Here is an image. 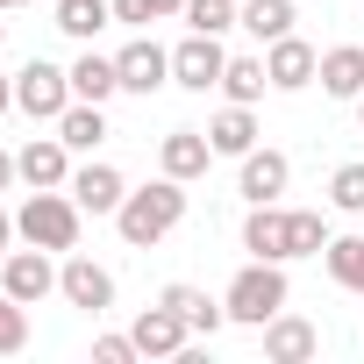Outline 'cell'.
<instances>
[{
	"mask_svg": "<svg viewBox=\"0 0 364 364\" xmlns=\"http://www.w3.org/2000/svg\"><path fill=\"white\" fill-rule=\"evenodd\" d=\"M286 229H293V257H321L328 250V222L314 208H286Z\"/></svg>",
	"mask_w": 364,
	"mask_h": 364,
	"instance_id": "484cf974",
	"label": "cell"
},
{
	"mask_svg": "<svg viewBox=\"0 0 364 364\" xmlns=\"http://www.w3.org/2000/svg\"><path fill=\"white\" fill-rule=\"evenodd\" d=\"M107 22H114V0H58V29L79 43H93Z\"/></svg>",
	"mask_w": 364,
	"mask_h": 364,
	"instance_id": "603a6c76",
	"label": "cell"
},
{
	"mask_svg": "<svg viewBox=\"0 0 364 364\" xmlns=\"http://www.w3.org/2000/svg\"><path fill=\"white\" fill-rule=\"evenodd\" d=\"M314 350H321V328H314V321H300V314H286V307L264 321V357H272V364H307Z\"/></svg>",
	"mask_w": 364,
	"mask_h": 364,
	"instance_id": "7c38bea8",
	"label": "cell"
},
{
	"mask_svg": "<svg viewBox=\"0 0 364 364\" xmlns=\"http://www.w3.org/2000/svg\"><path fill=\"white\" fill-rule=\"evenodd\" d=\"M8 107H15V79H8V72H0V114H8Z\"/></svg>",
	"mask_w": 364,
	"mask_h": 364,
	"instance_id": "836d02e7",
	"label": "cell"
},
{
	"mask_svg": "<svg viewBox=\"0 0 364 364\" xmlns=\"http://www.w3.org/2000/svg\"><path fill=\"white\" fill-rule=\"evenodd\" d=\"M178 222H186V178H150L143 193H129L122 208H114V229H122V243L129 250H150V243H164Z\"/></svg>",
	"mask_w": 364,
	"mask_h": 364,
	"instance_id": "6da1fadb",
	"label": "cell"
},
{
	"mask_svg": "<svg viewBox=\"0 0 364 364\" xmlns=\"http://www.w3.org/2000/svg\"><path fill=\"white\" fill-rule=\"evenodd\" d=\"M357 122H364V93H357Z\"/></svg>",
	"mask_w": 364,
	"mask_h": 364,
	"instance_id": "d590c367",
	"label": "cell"
},
{
	"mask_svg": "<svg viewBox=\"0 0 364 364\" xmlns=\"http://www.w3.org/2000/svg\"><path fill=\"white\" fill-rule=\"evenodd\" d=\"M157 300L186 314V328H193V336H215V328L229 321V307H222V300H208V293H200V286H186V279H178V286H164Z\"/></svg>",
	"mask_w": 364,
	"mask_h": 364,
	"instance_id": "ffe728a7",
	"label": "cell"
},
{
	"mask_svg": "<svg viewBox=\"0 0 364 364\" xmlns=\"http://www.w3.org/2000/svg\"><path fill=\"white\" fill-rule=\"evenodd\" d=\"M157 15H186V0H114V22H129V29H143Z\"/></svg>",
	"mask_w": 364,
	"mask_h": 364,
	"instance_id": "f546056e",
	"label": "cell"
},
{
	"mask_svg": "<svg viewBox=\"0 0 364 364\" xmlns=\"http://www.w3.org/2000/svg\"><path fill=\"white\" fill-rule=\"evenodd\" d=\"M222 72H229V50H222V36H186L171 50V86H186V93H208V86H222Z\"/></svg>",
	"mask_w": 364,
	"mask_h": 364,
	"instance_id": "5b68a950",
	"label": "cell"
},
{
	"mask_svg": "<svg viewBox=\"0 0 364 364\" xmlns=\"http://www.w3.org/2000/svg\"><path fill=\"white\" fill-rule=\"evenodd\" d=\"M129 336H136V350H143V357H186V343H193L186 314H178V307H164V300H157V307H143Z\"/></svg>",
	"mask_w": 364,
	"mask_h": 364,
	"instance_id": "ba28073f",
	"label": "cell"
},
{
	"mask_svg": "<svg viewBox=\"0 0 364 364\" xmlns=\"http://www.w3.org/2000/svg\"><path fill=\"white\" fill-rule=\"evenodd\" d=\"M222 307H229V321H250V328H264V321L286 307V264H272V257H250V264L229 279Z\"/></svg>",
	"mask_w": 364,
	"mask_h": 364,
	"instance_id": "3957f363",
	"label": "cell"
},
{
	"mask_svg": "<svg viewBox=\"0 0 364 364\" xmlns=\"http://www.w3.org/2000/svg\"><path fill=\"white\" fill-rule=\"evenodd\" d=\"M0 286H8L22 307H36V300H50L58 293V264H50V250H8V257H0Z\"/></svg>",
	"mask_w": 364,
	"mask_h": 364,
	"instance_id": "52a82bcc",
	"label": "cell"
},
{
	"mask_svg": "<svg viewBox=\"0 0 364 364\" xmlns=\"http://www.w3.org/2000/svg\"><path fill=\"white\" fill-rule=\"evenodd\" d=\"M208 143H215V157H243V150H257V114H250L243 100H229V107L208 122Z\"/></svg>",
	"mask_w": 364,
	"mask_h": 364,
	"instance_id": "e0dca14e",
	"label": "cell"
},
{
	"mask_svg": "<svg viewBox=\"0 0 364 364\" xmlns=\"http://www.w3.org/2000/svg\"><path fill=\"white\" fill-rule=\"evenodd\" d=\"M15 178H22V171H15V157H8V150H0V193H8V186H15Z\"/></svg>",
	"mask_w": 364,
	"mask_h": 364,
	"instance_id": "1f68e13d",
	"label": "cell"
},
{
	"mask_svg": "<svg viewBox=\"0 0 364 364\" xmlns=\"http://www.w3.org/2000/svg\"><path fill=\"white\" fill-rule=\"evenodd\" d=\"M58 293H65V307H79V314H107V307H114V272H100L93 257H72V250H65Z\"/></svg>",
	"mask_w": 364,
	"mask_h": 364,
	"instance_id": "8992f818",
	"label": "cell"
},
{
	"mask_svg": "<svg viewBox=\"0 0 364 364\" xmlns=\"http://www.w3.org/2000/svg\"><path fill=\"white\" fill-rule=\"evenodd\" d=\"M328 200H336L343 215H364V164H336V178H328Z\"/></svg>",
	"mask_w": 364,
	"mask_h": 364,
	"instance_id": "f1b7e54d",
	"label": "cell"
},
{
	"mask_svg": "<svg viewBox=\"0 0 364 364\" xmlns=\"http://www.w3.org/2000/svg\"><path fill=\"white\" fill-rule=\"evenodd\" d=\"M79 200H72V186H36L29 200H22V215H15V236L22 243H36V250H79Z\"/></svg>",
	"mask_w": 364,
	"mask_h": 364,
	"instance_id": "7a4b0ae2",
	"label": "cell"
},
{
	"mask_svg": "<svg viewBox=\"0 0 364 364\" xmlns=\"http://www.w3.org/2000/svg\"><path fill=\"white\" fill-rule=\"evenodd\" d=\"M72 200H79L86 215H114V208L129 200V178H122L114 164H79V171H72Z\"/></svg>",
	"mask_w": 364,
	"mask_h": 364,
	"instance_id": "4fadbf2b",
	"label": "cell"
},
{
	"mask_svg": "<svg viewBox=\"0 0 364 364\" xmlns=\"http://www.w3.org/2000/svg\"><path fill=\"white\" fill-rule=\"evenodd\" d=\"M15 171L29 178V193H36V186H72V143H65V136H36V143H22Z\"/></svg>",
	"mask_w": 364,
	"mask_h": 364,
	"instance_id": "8fae6325",
	"label": "cell"
},
{
	"mask_svg": "<svg viewBox=\"0 0 364 364\" xmlns=\"http://www.w3.org/2000/svg\"><path fill=\"white\" fill-rule=\"evenodd\" d=\"M264 72H272L279 93H300V86L321 79V50L300 43V36H279V43H264Z\"/></svg>",
	"mask_w": 364,
	"mask_h": 364,
	"instance_id": "30bf717a",
	"label": "cell"
},
{
	"mask_svg": "<svg viewBox=\"0 0 364 364\" xmlns=\"http://www.w3.org/2000/svg\"><path fill=\"white\" fill-rule=\"evenodd\" d=\"M8 243H15V215L0 208V257H8Z\"/></svg>",
	"mask_w": 364,
	"mask_h": 364,
	"instance_id": "d6a6232c",
	"label": "cell"
},
{
	"mask_svg": "<svg viewBox=\"0 0 364 364\" xmlns=\"http://www.w3.org/2000/svg\"><path fill=\"white\" fill-rule=\"evenodd\" d=\"M243 250L250 257H272V264H286L293 257V229H286V208H250V222H243Z\"/></svg>",
	"mask_w": 364,
	"mask_h": 364,
	"instance_id": "9a60e30c",
	"label": "cell"
},
{
	"mask_svg": "<svg viewBox=\"0 0 364 364\" xmlns=\"http://www.w3.org/2000/svg\"><path fill=\"white\" fill-rule=\"evenodd\" d=\"M321 264H328V279H336L343 293H364V236H328Z\"/></svg>",
	"mask_w": 364,
	"mask_h": 364,
	"instance_id": "7402d4cb",
	"label": "cell"
},
{
	"mask_svg": "<svg viewBox=\"0 0 364 364\" xmlns=\"http://www.w3.org/2000/svg\"><path fill=\"white\" fill-rule=\"evenodd\" d=\"M22 343H29V307H22L8 286H0V357H15Z\"/></svg>",
	"mask_w": 364,
	"mask_h": 364,
	"instance_id": "83f0119b",
	"label": "cell"
},
{
	"mask_svg": "<svg viewBox=\"0 0 364 364\" xmlns=\"http://www.w3.org/2000/svg\"><path fill=\"white\" fill-rule=\"evenodd\" d=\"M72 100H79V93H72V72H58V65H43V58H29V65L15 72V107H22L29 122H58Z\"/></svg>",
	"mask_w": 364,
	"mask_h": 364,
	"instance_id": "277c9868",
	"label": "cell"
},
{
	"mask_svg": "<svg viewBox=\"0 0 364 364\" xmlns=\"http://www.w3.org/2000/svg\"><path fill=\"white\" fill-rule=\"evenodd\" d=\"M208 157H215L208 129H171V136L157 143V164H164L171 178H200V171H208Z\"/></svg>",
	"mask_w": 364,
	"mask_h": 364,
	"instance_id": "2e32d148",
	"label": "cell"
},
{
	"mask_svg": "<svg viewBox=\"0 0 364 364\" xmlns=\"http://www.w3.org/2000/svg\"><path fill=\"white\" fill-rule=\"evenodd\" d=\"M293 22H300V8H293V0H243V8H236V29H250L257 43L293 36Z\"/></svg>",
	"mask_w": 364,
	"mask_h": 364,
	"instance_id": "d6986e66",
	"label": "cell"
},
{
	"mask_svg": "<svg viewBox=\"0 0 364 364\" xmlns=\"http://www.w3.org/2000/svg\"><path fill=\"white\" fill-rule=\"evenodd\" d=\"M114 72H122V93H157L164 79H171V50H157L150 36H136V43H122L114 50Z\"/></svg>",
	"mask_w": 364,
	"mask_h": 364,
	"instance_id": "9c48e42d",
	"label": "cell"
},
{
	"mask_svg": "<svg viewBox=\"0 0 364 364\" xmlns=\"http://www.w3.org/2000/svg\"><path fill=\"white\" fill-rule=\"evenodd\" d=\"M58 136H65L72 150H93V143H107V114H100V100H72V107L58 114Z\"/></svg>",
	"mask_w": 364,
	"mask_h": 364,
	"instance_id": "44dd1931",
	"label": "cell"
},
{
	"mask_svg": "<svg viewBox=\"0 0 364 364\" xmlns=\"http://www.w3.org/2000/svg\"><path fill=\"white\" fill-rule=\"evenodd\" d=\"M129 357H143L136 336H100V343H93V364H129Z\"/></svg>",
	"mask_w": 364,
	"mask_h": 364,
	"instance_id": "4dcf8cb0",
	"label": "cell"
},
{
	"mask_svg": "<svg viewBox=\"0 0 364 364\" xmlns=\"http://www.w3.org/2000/svg\"><path fill=\"white\" fill-rule=\"evenodd\" d=\"M72 93H79V100H114V93H122L114 58H93V50H86V58L72 65Z\"/></svg>",
	"mask_w": 364,
	"mask_h": 364,
	"instance_id": "cb8c5ba5",
	"label": "cell"
},
{
	"mask_svg": "<svg viewBox=\"0 0 364 364\" xmlns=\"http://www.w3.org/2000/svg\"><path fill=\"white\" fill-rule=\"evenodd\" d=\"M286 178H293V164H286V150H243V200L250 208H264V200H279L286 193Z\"/></svg>",
	"mask_w": 364,
	"mask_h": 364,
	"instance_id": "5bb4252c",
	"label": "cell"
},
{
	"mask_svg": "<svg viewBox=\"0 0 364 364\" xmlns=\"http://www.w3.org/2000/svg\"><path fill=\"white\" fill-rule=\"evenodd\" d=\"M264 86H272V72H264V58H229V72H222V93L229 100H264Z\"/></svg>",
	"mask_w": 364,
	"mask_h": 364,
	"instance_id": "d4e9b609",
	"label": "cell"
},
{
	"mask_svg": "<svg viewBox=\"0 0 364 364\" xmlns=\"http://www.w3.org/2000/svg\"><path fill=\"white\" fill-rule=\"evenodd\" d=\"M0 8H29V0H0Z\"/></svg>",
	"mask_w": 364,
	"mask_h": 364,
	"instance_id": "e575fe53",
	"label": "cell"
},
{
	"mask_svg": "<svg viewBox=\"0 0 364 364\" xmlns=\"http://www.w3.org/2000/svg\"><path fill=\"white\" fill-rule=\"evenodd\" d=\"M321 93H328V100H357V93H364V50H357V43L321 50Z\"/></svg>",
	"mask_w": 364,
	"mask_h": 364,
	"instance_id": "ac0fdd59",
	"label": "cell"
},
{
	"mask_svg": "<svg viewBox=\"0 0 364 364\" xmlns=\"http://www.w3.org/2000/svg\"><path fill=\"white\" fill-rule=\"evenodd\" d=\"M236 8H243V0H186V29L222 36V29H236Z\"/></svg>",
	"mask_w": 364,
	"mask_h": 364,
	"instance_id": "4316f807",
	"label": "cell"
},
{
	"mask_svg": "<svg viewBox=\"0 0 364 364\" xmlns=\"http://www.w3.org/2000/svg\"><path fill=\"white\" fill-rule=\"evenodd\" d=\"M0 36H8V22H0Z\"/></svg>",
	"mask_w": 364,
	"mask_h": 364,
	"instance_id": "8d00e7d4",
	"label": "cell"
}]
</instances>
